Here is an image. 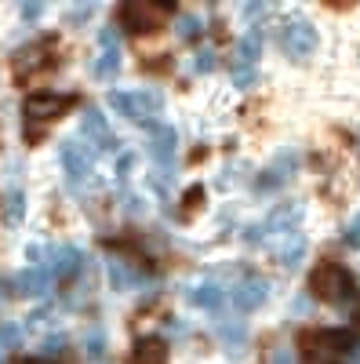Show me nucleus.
I'll list each match as a JSON object with an SVG mask.
<instances>
[{
    "label": "nucleus",
    "mask_w": 360,
    "mask_h": 364,
    "mask_svg": "<svg viewBox=\"0 0 360 364\" xmlns=\"http://www.w3.org/2000/svg\"><path fill=\"white\" fill-rule=\"evenodd\" d=\"M18 339H22L18 324H0V350H4V346H15Z\"/></svg>",
    "instance_id": "b1692460"
},
{
    "label": "nucleus",
    "mask_w": 360,
    "mask_h": 364,
    "mask_svg": "<svg viewBox=\"0 0 360 364\" xmlns=\"http://www.w3.org/2000/svg\"><path fill=\"white\" fill-rule=\"evenodd\" d=\"M58 161H62V171H66V182L77 190V186H84L87 178H92V154L77 142V139H70V142H62L58 146Z\"/></svg>",
    "instance_id": "39448f33"
},
{
    "label": "nucleus",
    "mask_w": 360,
    "mask_h": 364,
    "mask_svg": "<svg viewBox=\"0 0 360 364\" xmlns=\"http://www.w3.org/2000/svg\"><path fill=\"white\" fill-rule=\"evenodd\" d=\"M317 29H313V22H306V18H291L284 29H280V48H284V55L288 58H306V55H313L317 51Z\"/></svg>",
    "instance_id": "20e7f679"
},
{
    "label": "nucleus",
    "mask_w": 360,
    "mask_h": 364,
    "mask_svg": "<svg viewBox=\"0 0 360 364\" xmlns=\"http://www.w3.org/2000/svg\"><path fill=\"white\" fill-rule=\"evenodd\" d=\"M109 109L120 113L131 124H149L157 128V117L164 109V95L157 87H142V91H109Z\"/></svg>",
    "instance_id": "f257e3e1"
},
{
    "label": "nucleus",
    "mask_w": 360,
    "mask_h": 364,
    "mask_svg": "<svg viewBox=\"0 0 360 364\" xmlns=\"http://www.w3.org/2000/svg\"><path fill=\"white\" fill-rule=\"evenodd\" d=\"M80 135L92 142L95 149H116V139H113L106 117H102L99 109H84V117H80Z\"/></svg>",
    "instance_id": "9b49d317"
},
{
    "label": "nucleus",
    "mask_w": 360,
    "mask_h": 364,
    "mask_svg": "<svg viewBox=\"0 0 360 364\" xmlns=\"http://www.w3.org/2000/svg\"><path fill=\"white\" fill-rule=\"evenodd\" d=\"M51 277H55L51 266H29L26 273H18L15 288H18V295H33V299H40V295H48Z\"/></svg>",
    "instance_id": "ddd939ff"
},
{
    "label": "nucleus",
    "mask_w": 360,
    "mask_h": 364,
    "mask_svg": "<svg viewBox=\"0 0 360 364\" xmlns=\"http://www.w3.org/2000/svg\"><path fill=\"white\" fill-rule=\"evenodd\" d=\"M306 248H310V245H306V237L295 230V233H288V237H284V245L277 248V262H280V266H295L298 259L306 255Z\"/></svg>",
    "instance_id": "6ab92c4d"
},
{
    "label": "nucleus",
    "mask_w": 360,
    "mask_h": 364,
    "mask_svg": "<svg viewBox=\"0 0 360 364\" xmlns=\"http://www.w3.org/2000/svg\"><path fill=\"white\" fill-rule=\"evenodd\" d=\"M37 15H40V4H26L22 8V18H37Z\"/></svg>",
    "instance_id": "c756f323"
},
{
    "label": "nucleus",
    "mask_w": 360,
    "mask_h": 364,
    "mask_svg": "<svg viewBox=\"0 0 360 364\" xmlns=\"http://www.w3.org/2000/svg\"><path fill=\"white\" fill-rule=\"evenodd\" d=\"M142 277L124 262V259H109V284H113V291H131L135 284H138Z\"/></svg>",
    "instance_id": "a211bd4d"
},
{
    "label": "nucleus",
    "mask_w": 360,
    "mask_h": 364,
    "mask_svg": "<svg viewBox=\"0 0 360 364\" xmlns=\"http://www.w3.org/2000/svg\"><path fill=\"white\" fill-rule=\"evenodd\" d=\"M22 215H26V197H22V190H11V193L4 197V223L18 226Z\"/></svg>",
    "instance_id": "aec40b11"
},
{
    "label": "nucleus",
    "mask_w": 360,
    "mask_h": 364,
    "mask_svg": "<svg viewBox=\"0 0 360 364\" xmlns=\"http://www.w3.org/2000/svg\"><path fill=\"white\" fill-rule=\"evenodd\" d=\"M92 70H95L99 80H113L120 73V37H116L113 26L99 29V58H95Z\"/></svg>",
    "instance_id": "6e6552de"
},
{
    "label": "nucleus",
    "mask_w": 360,
    "mask_h": 364,
    "mask_svg": "<svg viewBox=\"0 0 360 364\" xmlns=\"http://www.w3.org/2000/svg\"><path fill=\"white\" fill-rule=\"evenodd\" d=\"M175 33L182 37V41H193V37H200V18L197 15H182L175 22Z\"/></svg>",
    "instance_id": "412c9836"
},
{
    "label": "nucleus",
    "mask_w": 360,
    "mask_h": 364,
    "mask_svg": "<svg viewBox=\"0 0 360 364\" xmlns=\"http://www.w3.org/2000/svg\"><path fill=\"white\" fill-rule=\"evenodd\" d=\"M0 364H4V350H0Z\"/></svg>",
    "instance_id": "2f4dec72"
},
{
    "label": "nucleus",
    "mask_w": 360,
    "mask_h": 364,
    "mask_svg": "<svg viewBox=\"0 0 360 364\" xmlns=\"http://www.w3.org/2000/svg\"><path fill=\"white\" fill-rule=\"evenodd\" d=\"M131 364H168V343L157 336H146L131 350Z\"/></svg>",
    "instance_id": "2eb2a0df"
},
{
    "label": "nucleus",
    "mask_w": 360,
    "mask_h": 364,
    "mask_svg": "<svg viewBox=\"0 0 360 364\" xmlns=\"http://www.w3.org/2000/svg\"><path fill=\"white\" fill-rule=\"evenodd\" d=\"M295 168H298V157L295 154H280L273 164H269L266 171H262V178H258V190L266 193V190H280L284 182L295 175Z\"/></svg>",
    "instance_id": "f8f14e48"
},
{
    "label": "nucleus",
    "mask_w": 360,
    "mask_h": 364,
    "mask_svg": "<svg viewBox=\"0 0 360 364\" xmlns=\"http://www.w3.org/2000/svg\"><path fill=\"white\" fill-rule=\"evenodd\" d=\"M62 346H66V336H55V339H48V343H44V350H40V353H44V357H55Z\"/></svg>",
    "instance_id": "cd10ccee"
},
{
    "label": "nucleus",
    "mask_w": 360,
    "mask_h": 364,
    "mask_svg": "<svg viewBox=\"0 0 360 364\" xmlns=\"http://www.w3.org/2000/svg\"><path fill=\"white\" fill-rule=\"evenodd\" d=\"M131 168H135V154H124V157L116 161V175H120V178H124V175H128Z\"/></svg>",
    "instance_id": "c85d7f7f"
},
{
    "label": "nucleus",
    "mask_w": 360,
    "mask_h": 364,
    "mask_svg": "<svg viewBox=\"0 0 360 364\" xmlns=\"http://www.w3.org/2000/svg\"><path fill=\"white\" fill-rule=\"evenodd\" d=\"M219 336H222L229 346H236V343H244L248 331H244V324H219Z\"/></svg>",
    "instance_id": "4be33fe9"
},
{
    "label": "nucleus",
    "mask_w": 360,
    "mask_h": 364,
    "mask_svg": "<svg viewBox=\"0 0 360 364\" xmlns=\"http://www.w3.org/2000/svg\"><path fill=\"white\" fill-rule=\"evenodd\" d=\"M182 295L193 302V306H200V310H219V306H222V288H219L215 281H207V277L186 284Z\"/></svg>",
    "instance_id": "4468645a"
},
{
    "label": "nucleus",
    "mask_w": 360,
    "mask_h": 364,
    "mask_svg": "<svg viewBox=\"0 0 360 364\" xmlns=\"http://www.w3.org/2000/svg\"><path fill=\"white\" fill-rule=\"evenodd\" d=\"M298 219H302V208H298V204H277L262 223L248 226L244 240H248V245H258V240H269V237H277V233L288 237V233H295V223Z\"/></svg>",
    "instance_id": "7ed1b4c3"
},
{
    "label": "nucleus",
    "mask_w": 360,
    "mask_h": 364,
    "mask_svg": "<svg viewBox=\"0 0 360 364\" xmlns=\"http://www.w3.org/2000/svg\"><path fill=\"white\" fill-rule=\"evenodd\" d=\"M258 55H262V33L258 29H248V33L236 41V70H255Z\"/></svg>",
    "instance_id": "dca6fc26"
},
{
    "label": "nucleus",
    "mask_w": 360,
    "mask_h": 364,
    "mask_svg": "<svg viewBox=\"0 0 360 364\" xmlns=\"http://www.w3.org/2000/svg\"><path fill=\"white\" fill-rule=\"evenodd\" d=\"M70 95H55V91H37V95H29L26 102H22V113L29 117V120H40V124H48V120H55V117H62L66 109H70Z\"/></svg>",
    "instance_id": "0eeeda50"
},
{
    "label": "nucleus",
    "mask_w": 360,
    "mask_h": 364,
    "mask_svg": "<svg viewBox=\"0 0 360 364\" xmlns=\"http://www.w3.org/2000/svg\"><path fill=\"white\" fill-rule=\"evenodd\" d=\"M84 266V255H80V248H73V245H62V248H55V259H51V273L55 277H73V273Z\"/></svg>",
    "instance_id": "f3484780"
},
{
    "label": "nucleus",
    "mask_w": 360,
    "mask_h": 364,
    "mask_svg": "<svg viewBox=\"0 0 360 364\" xmlns=\"http://www.w3.org/2000/svg\"><path fill=\"white\" fill-rule=\"evenodd\" d=\"M342 240H346V245H349V248H360V215H356V219H353V223L346 226V233H342Z\"/></svg>",
    "instance_id": "393cba45"
},
{
    "label": "nucleus",
    "mask_w": 360,
    "mask_h": 364,
    "mask_svg": "<svg viewBox=\"0 0 360 364\" xmlns=\"http://www.w3.org/2000/svg\"><path fill=\"white\" fill-rule=\"evenodd\" d=\"M87 353H92V357H102V331H99V328L92 331V336H87Z\"/></svg>",
    "instance_id": "bb28decb"
},
{
    "label": "nucleus",
    "mask_w": 360,
    "mask_h": 364,
    "mask_svg": "<svg viewBox=\"0 0 360 364\" xmlns=\"http://www.w3.org/2000/svg\"><path fill=\"white\" fill-rule=\"evenodd\" d=\"M164 15H168V8H149V4H128V8H120V18H124V26L131 29V33H153Z\"/></svg>",
    "instance_id": "9d476101"
},
{
    "label": "nucleus",
    "mask_w": 360,
    "mask_h": 364,
    "mask_svg": "<svg viewBox=\"0 0 360 364\" xmlns=\"http://www.w3.org/2000/svg\"><path fill=\"white\" fill-rule=\"evenodd\" d=\"M310 291L324 302H332V306H349V302H356V281H353V273L339 262L317 266L313 277H310Z\"/></svg>",
    "instance_id": "f03ea898"
},
{
    "label": "nucleus",
    "mask_w": 360,
    "mask_h": 364,
    "mask_svg": "<svg viewBox=\"0 0 360 364\" xmlns=\"http://www.w3.org/2000/svg\"><path fill=\"white\" fill-rule=\"evenodd\" d=\"M255 80H258L255 70H233V84H236V87H251Z\"/></svg>",
    "instance_id": "a878e982"
},
{
    "label": "nucleus",
    "mask_w": 360,
    "mask_h": 364,
    "mask_svg": "<svg viewBox=\"0 0 360 364\" xmlns=\"http://www.w3.org/2000/svg\"><path fill=\"white\" fill-rule=\"evenodd\" d=\"M193 66H197V73H212L219 66V55L215 51H197V63Z\"/></svg>",
    "instance_id": "5701e85b"
},
{
    "label": "nucleus",
    "mask_w": 360,
    "mask_h": 364,
    "mask_svg": "<svg viewBox=\"0 0 360 364\" xmlns=\"http://www.w3.org/2000/svg\"><path fill=\"white\" fill-rule=\"evenodd\" d=\"M262 11H269V8H262V4H251V8H244V15H262Z\"/></svg>",
    "instance_id": "7c9ffc66"
},
{
    "label": "nucleus",
    "mask_w": 360,
    "mask_h": 364,
    "mask_svg": "<svg viewBox=\"0 0 360 364\" xmlns=\"http://www.w3.org/2000/svg\"><path fill=\"white\" fill-rule=\"evenodd\" d=\"M229 299H233V310L236 314H255V310L266 306V299H269V281L258 277V273H251V277L236 281V288H233Z\"/></svg>",
    "instance_id": "423d86ee"
},
{
    "label": "nucleus",
    "mask_w": 360,
    "mask_h": 364,
    "mask_svg": "<svg viewBox=\"0 0 360 364\" xmlns=\"http://www.w3.org/2000/svg\"><path fill=\"white\" fill-rule=\"evenodd\" d=\"M178 157V132L171 124H157L153 135H149V161H153L160 171H171Z\"/></svg>",
    "instance_id": "1a4fd4ad"
}]
</instances>
